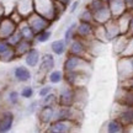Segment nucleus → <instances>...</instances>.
Here are the masks:
<instances>
[{
	"label": "nucleus",
	"mask_w": 133,
	"mask_h": 133,
	"mask_svg": "<svg viewBox=\"0 0 133 133\" xmlns=\"http://www.w3.org/2000/svg\"><path fill=\"white\" fill-rule=\"evenodd\" d=\"M12 78L16 83H20V84H27L32 80V71H31V68H29L27 65H16L14 66L12 69Z\"/></svg>",
	"instance_id": "nucleus-14"
},
{
	"label": "nucleus",
	"mask_w": 133,
	"mask_h": 133,
	"mask_svg": "<svg viewBox=\"0 0 133 133\" xmlns=\"http://www.w3.org/2000/svg\"><path fill=\"white\" fill-rule=\"evenodd\" d=\"M54 112H56V106H41L36 114L39 127L46 128L54 119Z\"/></svg>",
	"instance_id": "nucleus-11"
},
{
	"label": "nucleus",
	"mask_w": 133,
	"mask_h": 133,
	"mask_svg": "<svg viewBox=\"0 0 133 133\" xmlns=\"http://www.w3.org/2000/svg\"><path fill=\"white\" fill-rule=\"evenodd\" d=\"M76 37V22H71L69 26H66L63 33V38L65 39V42H71Z\"/></svg>",
	"instance_id": "nucleus-33"
},
{
	"label": "nucleus",
	"mask_w": 133,
	"mask_h": 133,
	"mask_svg": "<svg viewBox=\"0 0 133 133\" xmlns=\"http://www.w3.org/2000/svg\"><path fill=\"white\" fill-rule=\"evenodd\" d=\"M26 20H27V22H29L30 26L32 27V30L35 31V33L41 32L43 30L51 29L53 25V22L49 19L42 16L41 14H38L36 11H33L31 15H29V16L26 17Z\"/></svg>",
	"instance_id": "nucleus-8"
},
{
	"label": "nucleus",
	"mask_w": 133,
	"mask_h": 133,
	"mask_svg": "<svg viewBox=\"0 0 133 133\" xmlns=\"http://www.w3.org/2000/svg\"><path fill=\"white\" fill-rule=\"evenodd\" d=\"M124 1H126V4H127V8L133 3V0H124Z\"/></svg>",
	"instance_id": "nucleus-48"
},
{
	"label": "nucleus",
	"mask_w": 133,
	"mask_h": 133,
	"mask_svg": "<svg viewBox=\"0 0 133 133\" xmlns=\"http://www.w3.org/2000/svg\"><path fill=\"white\" fill-rule=\"evenodd\" d=\"M6 15H8V16H9L10 19L12 20V21H14V22H15L16 25H19L20 22L22 21V20H25L24 16L20 14V12H19V11H17L16 9H15V8H12V10H11L10 12H8Z\"/></svg>",
	"instance_id": "nucleus-40"
},
{
	"label": "nucleus",
	"mask_w": 133,
	"mask_h": 133,
	"mask_svg": "<svg viewBox=\"0 0 133 133\" xmlns=\"http://www.w3.org/2000/svg\"><path fill=\"white\" fill-rule=\"evenodd\" d=\"M85 78H88L85 71H64L63 83L74 88H81L85 86Z\"/></svg>",
	"instance_id": "nucleus-12"
},
{
	"label": "nucleus",
	"mask_w": 133,
	"mask_h": 133,
	"mask_svg": "<svg viewBox=\"0 0 133 133\" xmlns=\"http://www.w3.org/2000/svg\"><path fill=\"white\" fill-rule=\"evenodd\" d=\"M122 56H133V36H128L127 46L124 48ZM119 57H121V56H119Z\"/></svg>",
	"instance_id": "nucleus-41"
},
{
	"label": "nucleus",
	"mask_w": 133,
	"mask_h": 133,
	"mask_svg": "<svg viewBox=\"0 0 133 133\" xmlns=\"http://www.w3.org/2000/svg\"><path fill=\"white\" fill-rule=\"evenodd\" d=\"M102 1H105V3H109L110 0H102Z\"/></svg>",
	"instance_id": "nucleus-50"
},
{
	"label": "nucleus",
	"mask_w": 133,
	"mask_h": 133,
	"mask_svg": "<svg viewBox=\"0 0 133 133\" xmlns=\"http://www.w3.org/2000/svg\"><path fill=\"white\" fill-rule=\"evenodd\" d=\"M21 99L24 100H31L35 96V88L32 85H24L20 90Z\"/></svg>",
	"instance_id": "nucleus-34"
},
{
	"label": "nucleus",
	"mask_w": 133,
	"mask_h": 133,
	"mask_svg": "<svg viewBox=\"0 0 133 133\" xmlns=\"http://www.w3.org/2000/svg\"><path fill=\"white\" fill-rule=\"evenodd\" d=\"M56 68V56L53 53H43L41 56V61L38 64V74H42L44 78L51 70Z\"/></svg>",
	"instance_id": "nucleus-13"
},
{
	"label": "nucleus",
	"mask_w": 133,
	"mask_h": 133,
	"mask_svg": "<svg viewBox=\"0 0 133 133\" xmlns=\"http://www.w3.org/2000/svg\"><path fill=\"white\" fill-rule=\"evenodd\" d=\"M15 124V114L10 110L0 112V133L10 132Z\"/></svg>",
	"instance_id": "nucleus-15"
},
{
	"label": "nucleus",
	"mask_w": 133,
	"mask_h": 133,
	"mask_svg": "<svg viewBox=\"0 0 133 133\" xmlns=\"http://www.w3.org/2000/svg\"><path fill=\"white\" fill-rule=\"evenodd\" d=\"M58 1H61V3H63V4L65 5L66 8L69 6V5L71 4V1H74V0H58Z\"/></svg>",
	"instance_id": "nucleus-47"
},
{
	"label": "nucleus",
	"mask_w": 133,
	"mask_h": 133,
	"mask_svg": "<svg viewBox=\"0 0 133 133\" xmlns=\"http://www.w3.org/2000/svg\"><path fill=\"white\" fill-rule=\"evenodd\" d=\"M46 79L52 85H59L64 81V71H63V69H56L54 68L53 70H51L47 74Z\"/></svg>",
	"instance_id": "nucleus-27"
},
{
	"label": "nucleus",
	"mask_w": 133,
	"mask_h": 133,
	"mask_svg": "<svg viewBox=\"0 0 133 133\" xmlns=\"http://www.w3.org/2000/svg\"><path fill=\"white\" fill-rule=\"evenodd\" d=\"M127 36H133V12H132V15H131V20H129V26H128Z\"/></svg>",
	"instance_id": "nucleus-45"
},
{
	"label": "nucleus",
	"mask_w": 133,
	"mask_h": 133,
	"mask_svg": "<svg viewBox=\"0 0 133 133\" xmlns=\"http://www.w3.org/2000/svg\"><path fill=\"white\" fill-rule=\"evenodd\" d=\"M38 109H39V100H33L31 99L30 104L26 106V115H36L37 114Z\"/></svg>",
	"instance_id": "nucleus-37"
},
{
	"label": "nucleus",
	"mask_w": 133,
	"mask_h": 133,
	"mask_svg": "<svg viewBox=\"0 0 133 133\" xmlns=\"http://www.w3.org/2000/svg\"><path fill=\"white\" fill-rule=\"evenodd\" d=\"M115 102L121 105H126V106H132L133 107V90L119 86L117 92H116Z\"/></svg>",
	"instance_id": "nucleus-17"
},
{
	"label": "nucleus",
	"mask_w": 133,
	"mask_h": 133,
	"mask_svg": "<svg viewBox=\"0 0 133 133\" xmlns=\"http://www.w3.org/2000/svg\"><path fill=\"white\" fill-rule=\"evenodd\" d=\"M86 6L92 12L95 24L104 25L114 17L112 14H111V10L109 8V4L102 1V0H90L86 4Z\"/></svg>",
	"instance_id": "nucleus-1"
},
{
	"label": "nucleus",
	"mask_w": 133,
	"mask_h": 133,
	"mask_svg": "<svg viewBox=\"0 0 133 133\" xmlns=\"http://www.w3.org/2000/svg\"><path fill=\"white\" fill-rule=\"evenodd\" d=\"M41 56H42L41 51H39L36 46H33V47L30 49L29 52H27L24 57H22L25 65H27L29 68H31V69H36V68L38 66V64H39Z\"/></svg>",
	"instance_id": "nucleus-16"
},
{
	"label": "nucleus",
	"mask_w": 133,
	"mask_h": 133,
	"mask_svg": "<svg viewBox=\"0 0 133 133\" xmlns=\"http://www.w3.org/2000/svg\"><path fill=\"white\" fill-rule=\"evenodd\" d=\"M16 29H17V25L8 15H5L3 19H0V38L6 39L11 33L16 31Z\"/></svg>",
	"instance_id": "nucleus-18"
},
{
	"label": "nucleus",
	"mask_w": 133,
	"mask_h": 133,
	"mask_svg": "<svg viewBox=\"0 0 133 133\" xmlns=\"http://www.w3.org/2000/svg\"><path fill=\"white\" fill-rule=\"evenodd\" d=\"M107 4H109V8L114 17H118L119 15H122L124 11L128 10L124 0H110Z\"/></svg>",
	"instance_id": "nucleus-22"
},
{
	"label": "nucleus",
	"mask_w": 133,
	"mask_h": 133,
	"mask_svg": "<svg viewBox=\"0 0 133 133\" xmlns=\"http://www.w3.org/2000/svg\"><path fill=\"white\" fill-rule=\"evenodd\" d=\"M117 73L119 80L133 75V56H121L117 61Z\"/></svg>",
	"instance_id": "nucleus-9"
},
{
	"label": "nucleus",
	"mask_w": 133,
	"mask_h": 133,
	"mask_svg": "<svg viewBox=\"0 0 133 133\" xmlns=\"http://www.w3.org/2000/svg\"><path fill=\"white\" fill-rule=\"evenodd\" d=\"M21 95H20V91H17L16 89H11L8 91L6 94V102L10 107H17L21 104Z\"/></svg>",
	"instance_id": "nucleus-29"
},
{
	"label": "nucleus",
	"mask_w": 133,
	"mask_h": 133,
	"mask_svg": "<svg viewBox=\"0 0 133 133\" xmlns=\"http://www.w3.org/2000/svg\"><path fill=\"white\" fill-rule=\"evenodd\" d=\"M52 30L51 29H47V30H43L41 32L36 33L35 36V46L36 44H43V43H47L51 38H52Z\"/></svg>",
	"instance_id": "nucleus-32"
},
{
	"label": "nucleus",
	"mask_w": 133,
	"mask_h": 133,
	"mask_svg": "<svg viewBox=\"0 0 133 133\" xmlns=\"http://www.w3.org/2000/svg\"><path fill=\"white\" fill-rule=\"evenodd\" d=\"M5 15H6V9H5V6L3 3H0V19H3Z\"/></svg>",
	"instance_id": "nucleus-46"
},
{
	"label": "nucleus",
	"mask_w": 133,
	"mask_h": 133,
	"mask_svg": "<svg viewBox=\"0 0 133 133\" xmlns=\"http://www.w3.org/2000/svg\"><path fill=\"white\" fill-rule=\"evenodd\" d=\"M105 31H106V35H107V39H109V43H111L115 38H117L121 33V30H119V26L117 24V20L112 17V19L107 21L106 24H104Z\"/></svg>",
	"instance_id": "nucleus-19"
},
{
	"label": "nucleus",
	"mask_w": 133,
	"mask_h": 133,
	"mask_svg": "<svg viewBox=\"0 0 133 133\" xmlns=\"http://www.w3.org/2000/svg\"><path fill=\"white\" fill-rule=\"evenodd\" d=\"M94 41L97 43H109L107 35H106L104 25L95 24V29H94Z\"/></svg>",
	"instance_id": "nucleus-30"
},
{
	"label": "nucleus",
	"mask_w": 133,
	"mask_h": 133,
	"mask_svg": "<svg viewBox=\"0 0 133 133\" xmlns=\"http://www.w3.org/2000/svg\"><path fill=\"white\" fill-rule=\"evenodd\" d=\"M131 15H132V11L127 10V11H124L122 15H119L118 17H115V19L117 20V24H118L119 30H121V33H122V35H127V32H128Z\"/></svg>",
	"instance_id": "nucleus-28"
},
{
	"label": "nucleus",
	"mask_w": 133,
	"mask_h": 133,
	"mask_svg": "<svg viewBox=\"0 0 133 133\" xmlns=\"http://www.w3.org/2000/svg\"><path fill=\"white\" fill-rule=\"evenodd\" d=\"M11 47H12V46H10L9 42H8L5 38H0V57H1L3 54H5Z\"/></svg>",
	"instance_id": "nucleus-42"
},
{
	"label": "nucleus",
	"mask_w": 133,
	"mask_h": 133,
	"mask_svg": "<svg viewBox=\"0 0 133 133\" xmlns=\"http://www.w3.org/2000/svg\"><path fill=\"white\" fill-rule=\"evenodd\" d=\"M21 39H22V36H21V33H20V31L17 29H16V31H15V32H12L9 37L6 38V41H8V42H9V44H10V46H12V47H15V46H16V44H17Z\"/></svg>",
	"instance_id": "nucleus-39"
},
{
	"label": "nucleus",
	"mask_w": 133,
	"mask_h": 133,
	"mask_svg": "<svg viewBox=\"0 0 133 133\" xmlns=\"http://www.w3.org/2000/svg\"><path fill=\"white\" fill-rule=\"evenodd\" d=\"M51 53H53L56 57H63L68 52V42H65L64 38H58L51 42L49 46Z\"/></svg>",
	"instance_id": "nucleus-20"
},
{
	"label": "nucleus",
	"mask_w": 133,
	"mask_h": 133,
	"mask_svg": "<svg viewBox=\"0 0 133 133\" xmlns=\"http://www.w3.org/2000/svg\"><path fill=\"white\" fill-rule=\"evenodd\" d=\"M39 100V107L41 106H57L58 105V96L56 91H52L51 94L43 96V97H38Z\"/></svg>",
	"instance_id": "nucleus-31"
},
{
	"label": "nucleus",
	"mask_w": 133,
	"mask_h": 133,
	"mask_svg": "<svg viewBox=\"0 0 133 133\" xmlns=\"http://www.w3.org/2000/svg\"><path fill=\"white\" fill-rule=\"evenodd\" d=\"M81 123L69 119H53L44 128L47 133H71L80 128Z\"/></svg>",
	"instance_id": "nucleus-5"
},
{
	"label": "nucleus",
	"mask_w": 133,
	"mask_h": 133,
	"mask_svg": "<svg viewBox=\"0 0 133 133\" xmlns=\"http://www.w3.org/2000/svg\"><path fill=\"white\" fill-rule=\"evenodd\" d=\"M119 86L127 88V89H132L133 90V75L129 76V78H126L123 80H119Z\"/></svg>",
	"instance_id": "nucleus-43"
},
{
	"label": "nucleus",
	"mask_w": 133,
	"mask_h": 133,
	"mask_svg": "<svg viewBox=\"0 0 133 133\" xmlns=\"http://www.w3.org/2000/svg\"><path fill=\"white\" fill-rule=\"evenodd\" d=\"M54 85H52V84H42V85L39 86V89H38V91H37V95H38V97H43V96H46V95H48V94H51L52 91H54V88H53Z\"/></svg>",
	"instance_id": "nucleus-38"
},
{
	"label": "nucleus",
	"mask_w": 133,
	"mask_h": 133,
	"mask_svg": "<svg viewBox=\"0 0 133 133\" xmlns=\"http://www.w3.org/2000/svg\"><path fill=\"white\" fill-rule=\"evenodd\" d=\"M16 59H17V57H16L15 49H14V47H11L5 54H3V56L0 57V62L1 63H12L14 61H16Z\"/></svg>",
	"instance_id": "nucleus-36"
},
{
	"label": "nucleus",
	"mask_w": 133,
	"mask_h": 133,
	"mask_svg": "<svg viewBox=\"0 0 133 133\" xmlns=\"http://www.w3.org/2000/svg\"><path fill=\"white\" fill-rule=\"evenodd\" d=\"M115 115L114 117L118 119L126 128H129L133 126V107L132 106H126L115 102Z\"/></svg>",
	"instance_id": "nucleus-7"
},
{
	"label": "nucleus",
	"mask_w": 133,
	"mask_h": 133,
	"mask_svg": "<svg viewBox=\"0 0 133 133\" xmlns=\"http://www.w3.org/2000/svg\"><path fill=\"white\" fill-rule=\"evenodd\" d=\"M33 46H35V42H32V41H27V39H24V38H22V39H21V41H20V42L14 47L17 59L24 57L25 54L29 52Z\"/></svg>",
	"instance_id": "nucleus-25"
},
{
	"label": "nucleus",
	"mask_w": 133,
	"mask_h": 133,
	"mask_svg": "<svg viewBox=\"0 0 133 133\" xmlns=\"http://www.w3.org/2000/svg\"><path fill=\"white\" fill-rule=\"evenodd\" d=\"M54 1L56 0H33V9L36 12L47 17L53 24L57 21L56 10H54Z\"/></svg>",
	"instance_id": "nucleus-6"
},
{
	"label": "nucleus",
	"mask_w": 133,
	"mask_h": 133,
	"mask_svg": "<svg viewBox=\"0 0 133 133\" xmlns=\"http://www.w3.org/2000/svg\"><path fill=\"white\" fill-rule=\"evenodd\" d=\"M90 61L78 57V56H74V54L66 53L65 58L63 61L62 69L63 71H85L86 73L88 68H90Z\"/></svg>",
	"instance_id": "nucleus-4"
},
{
	"label": "nucleus",
	"mask_w": 133,
	"mask_h": 133,
	"mask_svg": "<svg viewBox=\"0 0 133 133\" xmlns=\"http://www.w3.org/2000/svg\"><path fill=\"white\" fill-rule=\"evenodd\" d=\"M14 8L24 16L25 19L35 11V9H33V0H17L15 3Z\"/></svg>",
	"instance_id": "nucleus-21"
},
{
	"label": "nucleus",
	"mask_w": 133,
	"mask_h": 133,
	"mask_svg": "<svg viewBox=\"0 0 133 133\" xmlns=\"http://www.w3.org/2000/svg\"><path fill=\"white\" fill-rule=\"evenodd\" d=\"M105 131L107 133H123L127 131V128H126L116 117H112V118H110L109 121L106 122V124H105Z\"/></svg>",
	"instance_id": "nucleus-24"
},
{
	"label": "nucleus",
	"mask_w": 133,
	"mask_h": 133,
	"mask_svg": "<svg viewBox=\"0 0 133 133\" xmlns=\"http://www.w3.org/2000/svg\"><path fill=\"white\" fill-rule=\"evenodd\" d=\"M127 41H128V36H127V35H119L118 37L115 38L114 41L111 42L112 46H114V52L117 57L122 56L124 48L127 46Z\"/></svg>",
	"instance_id": "nucleus-26"
},
{
	"label": "nucleus",
	"mask_w": 133,
	"mask_h": 133,
	"mask_svg": "<svg viewBox=\"0 0 133 133\" xmlns=\"http://www.w3.org/2000/svg\"><path fill=\"white\" fill-rule=\"evenodd\" d=\"M94 29L95 22H86V21H78L76 22V37L84 41H94Z\"/></svg>",
	"instance_id": "nucleus-10"
},
{
	"label": "nucleus",
	"mask_w": 133,
	"mask_h": 133,
	"mask_svg": "<svg viewBox=\"0 0 133 133\" xmlns=\"http://www.w3.org/2000/svg\"><path fill=\"white\" fill-rule=\"evenodd\" d=\"M17 30L20 31V33H21V36H22L24 39L35 42V36H36V33H35V31L32 30V27L29 25V22H27L26 19L22 20V21L17 25Z\"/></svg>",
	"instance_id": "nucleus-23"
},
{
	"label": "nucleus",
	"mask_w": 133,
	"mask_h": 133,
	"mask_svg": "<svg viewBox=\"0 0 133 133\" xmlns=\"http://www.w3.org/2000/svg\"><path fill=\"white\" fill-rule=\"evenodd\" d=\"M128 10H129V11H132V12H133V3H132V4H131V5H129V6H128Z\"/></svg>",
	"instance_id": "nucleus-49"
},
{
	"label": "nucleus",
	"mask_w": 133,
	"mask_h": 133,
	"mask_svg": "<svg viewBox=\"0 0 133 133\" xmlns=\"http://www.w3.org/2000/svg\"><path fill=\"white\" fill-rule=\"evenodd\" d=\"M78 21H86V22H94V16L89 8L85 6L84 9L81 10L79 15H78Z\"/></svg>",
	"instance_id": "nucleus-35"
},
{
	"label": "nucleus",
	"mask_w": 133,
	"mask_h": 133,
	"mask_svg": "<svg viewBox=\"0 0 133 133\" xmlns=\"http://www.w3.org/2000/svg\"><path fill=\"white\" fill-rule=\"evenodd\" d=\"M79 5H80V1H79V0H74V1H71V4L68 6V11H69V14H74L76 10L79 9Z\"/></svg>",
	"instance_id": "nucleus-44"
},
{
	"label": "nucleus",
	"mask_w": 133,
	"mask_h": 133,
	"mask_svg": "<svg viewBox=\"0 0 133 133\" xmlns=\"http://www.w3.org/2000/svg\"><path fill=\"white\" fill-rule=\"evenodd\" d=\"M95 41H84L80 38L75 37L71 42L68 43V52L69 54H74L78 57H81L88 61H92V53H91V46Z\"/></svg>",
	"instance_id": "nucleus-2"
},
{
	"label": "nucleus",
	"mask_w": 133,
	"mask_h": 133,
	"mask_svg": "<svg viewBox=\"0 0 133 133\" xmlns=\"http://www.w3.org/2000/svg\"><path fill=\"white\" fill-rule=\"evenodd\" d=\"M84 117L83 109L76 106H64V105H57L56 112H54V119H69L81 123Z\"/></svg>",
	"instance_id": "nucleus-3"
}]
</instances>
